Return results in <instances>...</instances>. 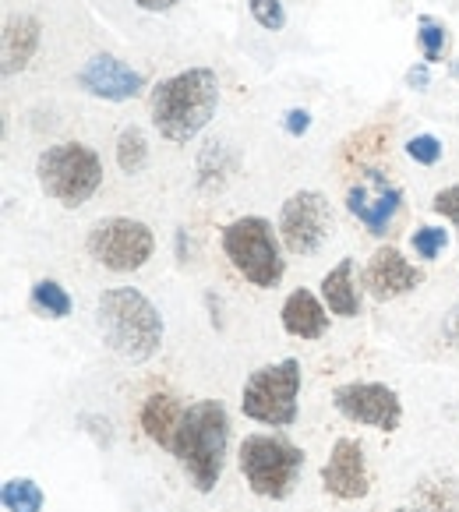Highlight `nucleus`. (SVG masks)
<instances>
[{"label": "nucleus", "mask_w": 459, "mask_h": 512, "mask_svg": "<svg viewBox=\"0 0 459 512\" xmlns=\"http://www.w3.org/2000/svg\"><path fill=\"white\" fill-rule=\"evenodd\" d=\"M297 396H301V361L286 357L279 364L251 371L241 392V410L255 424L290 428L297 421Z\"/></svg>", "instance_id": "obj_6"}, {"label": "nucleus", "mask_w": 459, "mask_h": 512, "mask_svg": "<svg viewBox=\"0 0 459 512\" xmlns=\"http://www.w3.org/2000/svg\"><path fill=\"white\" fill-rule=\"evenodd\" d=\"M39 36H43V29L32 15L8 18V25H4V75L11 78L29 68V61L39 50Z\"/></svg>", "instance_id": "obj_18"}, {"label": "nucleus", "mask_w": 459, "mask_h": 512, "mask_svg": "<svg viewBox=\"0 0 459 512\" xmlns=\"http://www.w3.org/2000/svg\"><path fill=\"white\" fill-rule=\"evenodd\" d=\"M361 283L375 301H396V297L421 287L424 272L417 269V265H410L407 258H403V251L378 248L375 255H371L368 269H364Z\"/></svg>", "instance_id": "obj_14"}, {"label": "nucleus", "mask_w": 459, "mask_h": 512, "mask_svg": "<svg viewBox=\"0 0 459 512\" xmlns=\"http://www.w3.org/2000/svg\"><path fill=\"white\" fill-rule=\"evenodd\" d=\"M283 128H286V135H294V138L308 135V131H311V113L308 110H286L283 113Z\"/></svg>", "instance_id": "obj_27"}, {"label": "nucleus", "mask_w": 459, "mask_h": 512, "mask_svg": "<svg viewBox=\"0 0 459 512\" xmlns=\"http://www.w3.org/2000/svg\"><path fill=\"white\" fill-rule=\"evenodd\" d=\"M417 39H421V50H424V64H438L445 53V25L435 22L431 15L417 18Z\"/></svg>", "instance_id": "obj_22"}, {"label": "nucleus", "mask_w": 459, "mask_h": 512, "mask_svg": "<svg viewBox=\"0 0 459 512\" xmlns=\"http://www.w3.org/2000/svg\"><path fill=\"white\" fill-rule=\"evenodd\" d=\"M85 248L96 258L103 269L110 272H135L156 251V237L142 219H128V216H110L99 219L96 226L85 237Z\"/></svg>", "instance_id": "obj_8"}, {"label": "nucleus", "mask_w": 459, "mask_h": 512, "mask_svg": "<svg viewBox=\"0 0 459 512\" xmlns=\"http://www.w3.org/2000/svg\"><path fill=\"white\" fill-rule=\"evenodd\" d=\"M407 156L421 166H435L442 159V142L435 135H414L407 142Z\"/></svg>", "instance_id": "obj_25"}, {"label": "nucleus", "mask_w": 459, "mask_h": 512, "mask_svg": "<svg viewBox=\"0 0 459 512\" xmlns=\"http://www.w3.org/2000/svg\"><path fill=\"white\" fill-rule=\"evenodd\" d=\"M117 166L124 174H142L149 166V142H145L142 128H135V124L117 135Z\"/></svg>", "instance_id": "obj_19"}, {"label": "nucleus", "mask_w": 459, "mask_h": 512, "mask_svg": "<svg viewBox=\"0 0 459 512\" xmlns=\"http://www.w3.org/2000/svg\"><path fill=\"white\" fill-rule=\"evenodd\" d=\"M223 251L251 287L269 290V287H276L286 272L279 237L269 219H262V216H241L230 226H223Z\"/></svg>", "instance_id": "obj_5"}, {"label": "nucleus", "mask_w": 459, "mask_h": 512, "mask_svg": "<svg viewBox=\"0 0 459 512\" xmlns=\"http://www.w3.org/2000/svg\"><path fill=\"white\" fill-rule=\"evenodd\" d=\"M332 407L354 424L375 431H396L403 421V403L382 382H347L332 392Z\"/></svg>", "instance_id": "obj_10"}, {"label": "nucleus", "mask_w": 459, "mask_h": 512, "mask_svg": "<svg viewBox=\"0 0 459 512\" xmlns=\"http://www.w3.org/2000/svg\"><path fill=\"white\" fill-rule=\"evenodd\" d=\"M78 89L89 92L106 103H128V99L142 96L145 92V75L135 68H128L124 61H117L113 53H96L78 68L75 75Z\"/></svg>", "instance_id": "obj_12"}, {"label": "nucleus", "mask_w": 459, "mask_h": 512, "mask_svg": "<svg viewBox=\"0 0 459 512\" xmlns=\"http://www.w3.org/2000/svg\"><path fill=\"white\" fill-rule=\"evenodd\" d=\"M32 308L43 311L46 318H68L75 304H71V294L57 279H39L32 287Z\"/></svg>", "instance_id": "obj_21"}, {"label": "nucleus", "mask_w": 459, "mask_h": 512, "mask_svg": "<svg viewBox=\"0 0 459 512\" xmlns=\"http://www.w3.org/2000/svg\"><path fill=\"white\" fill-rule=\"evenodd\" d=\"M226 445H230V417H226L223 403L198 400L184 407L181 428L174 438V456L202 495H209L223 477Z\"/></svg>", "instance_id": "obj_3"}, {"label": "nucleus", "mask_w": 459, "mask_h": 512, "mask_svg": "<svg viewBox=\"0 0 459 512\" xmlns=\"http://www.w3.org/2000/svg\"><path fill=\"white\" fill-rule=\"evenodd\" d=\"M396 512H410V509H396Z\"/></svg>", "instance_id": "obj_31"}, {"label": "nucleus", "mask_w": 459, "mask_h": 512, "mask_svg": "<svg viewBox=\"0 0 459 512\" xmlns=\"http://www.w3.org/2000/svg\"><path fill=\"white\" fill-rule=\"evenodd\" d=\"M96 322L106 347L131 364H142L163 347V318L156 304L135 287L103 290L96 301Z\"/></svg>", "instance_id": "obj_2"}, {"label": "nucleus", "mask_w": 459, "mask_h": 512, "mask_svg": "<svg viewBox=\"0 0 459 512\" xmlns=\"http://www.w3.org/2000/svg\"><path fill=\"white\" fill-rule=\"evenodd\" d=\"M322 301H325V308H329V315H336V318L361 315V290H357V279H354V258H343L336 269L325 272Z\"/></svg>", "instance_id": "obj_17"}, {"label": "nucleus", "mask_w": 459, "mask_h": 512, "mask_svg": "<svg viewBox=\"0 0 459 512\" xmlns=\"http://www.w3.org/2000/svg\"><path fill=\"white\" fill-rule=\"evenodd\" d=\"M431 209L438 212V216H445L452 226L459 230V184H452V188H442L435 195V202H431Z\"/></svg>", "instance_id": "obj_26"}, {"label": "nucleus", "mask_w": 459, "mask_h": 512, "mask_svg": "<svg viewBox=\"0 0 459 512\" xmlns=\"http://www.w3.org/2000/svg\"><path fill=\"white\" fill-rule=\"evenodd\" d=\"M244 481L251 484V491L262 498H286L294 491L297 477L304 467V452L297 445H290L286 438L276 435H248L237 452Z\"/></svg>", "instance_id": "obj_7"}, {"label": "nucleus", "mask_w": 459, "mask_h": 512, "mask_svg": "<svg viewBox=\"0 0 459 512\" xmlns=\"http://www.w3.org/2000/svg\"><path fill=\"white\" fill-rule=\"evenodd\" d=\"M39 188L64 209L85 205L103 184V159L82 142H57L36 159Z\"/></svg>", "instance_id": "obj_4"}, {"label": "nucleus", "mask_w": 459, "mask_h": 512, "mask_svg": "<svg viewBox=\"0 0 459 512\" xmlns=\"http://www.w3.org/2000/svg\"><path fill=\"white\" fill-rule=\"evenodd\" d=\"M181 417H184V407L177 403V396L170 392H152L149 400L142 407V428L159 449H170L174 452V438H177V428H181Z\"/></svg>", "instance_id": "obj_16"}, {"label": "nucleus", "mask_w": 459, "mask_h": 512, "mask_svg": "<svg viewBox=\"0 0 459 512\" xmlns=\"http://www.w3.org/2000/svg\"><path fill=\"white\" fill-rule=\"evenodd\" d=\"M407 85L417 92H424L431 85V75H428V64H414V68L407 71Z\"/></svg>", "instance_id": "obj_28"}, {"label": "nucleus", "mask_w": 459, "mask_h": 512, "mask_svg": "<svg viewBox=\"0 0 459 512\" xmlns=\"http://www.w3.org/2000/svg\"><path fill=\"white\" fill-rule=\"evenodd\" d=\"M142 11H152V15H163V11H174L181 0H135Z\"/></svg>", "instance_id": "obj_29"}, {"label": "nucleus", "mask_w": 459, "mask_h": 512, "mask_svg": "<svg viewBox=\"0 0 459 512\" xmlns=\"http://www.w3.org/2000/svg\"><path fill=\"white\" fill-rule=\"evenodd\" d=\"M248 8H251V18H255L262 29L279 32L286 25V11L279 0H248Z\"/></svg>", "instance_id": "obj_24"}, {"label": "nucleus", "mask_w": 459, "mask_h": 512, "mask_svg": "<svg viewBox=\"0 0 459 512\" xmlns=\"http://www.w3.org/2000/svg\"><path fill=\"white\" fill-rule=\"evenodd\" d=\"M283 329L297 339H322L325 329H329V315H325V304L318 301L311 290H294V294L283 301Z\"/></svg>", "instance_id": "obj_15"}, {"label": "nucleus", "mask_w": 459, "mask_h": 512, "mask_svg": "<svg viewBox=\"0 0 459 512\" xmlns=\"http://www.w3.org/2000/svg\"><path fill=\"white\" fill-rule=\"evenodd\" d=\"M332 234V205L322 191H294L279 209V237L290 255H318Z\"/></svg>", "instance_id": "obj_9"}, {"label": "nucleus", "mask_w": 459, "mask_h": 512, "mask_svg": "<svg viewBox=\"0 0 459 512\" xmlns=\"http://www.w3.org/2000/svg\"><path fill=\"white\" fill-rule=\"evenodd\" d=\"M4 498V509L8 512H43V488H39L32 477H11L0 491Z\"/></svg>", "instance_id": "obj_20"}, {"label": "nucleus", "mask_w": 459, "mask_h": 512, "mask_svg": "<svg viewBox=\"0 0 459 512\" xmlns=\"http://www.w3.org/2000/svg\"><path fill=\"white\" fill-rule=\"evenodd\" d=\"M403 205V191L396 184L385 181L382 170H364V181H357L354 188L347 191V209L357 223L368 230L371 237H385L392 226V216Z\"/></svg>", "instance_id": "obj_11"}, {"label": "nucleus", "mask_w": 459, "mask_h": 512, "mask_svg": "<svg viewBox=\"0 0 459 512\" xmlns=\"http://www.w3.org/2000/svg\"><path fill=\"white\" fill-rule=\"evenodd\" d=\"M219 78L209 68H188L163 78L149 96L152 128L174 145H188L216 117Z\"/></svg>", "instance_id": "obj_1"}, {"label": "nucleus", "mask_w": 459, "mask_h": 512, "mask_svg": "<svg viewBox=\"0 0 459 512\" xmlns=\"http://www.w3.org/2000/svg\"><path fill=\"white\" fill-rule=\"evenodd\" d=\"M322 488L343 502H357L368 495V463H364V449L357 438H339L332 445L329 463L322 467Z\"/></svg>", "instance_id": "obj_13"}, {"label": "nucleus", "mask_w": 459, "mask_h": 512, "mask_svg": "<svg viewBox=\"0 0 459 512\" xmlns=\"http://www.w3.org/2000/svg\"><path fill=\"white\" fill-rule=\"evenodd\" d=\"M410 244H414L417 258L431 262V258H438L449 248V230H445V226H417L414 234H410Z\"/></svg>", "instance_id": "obj_23"}, {"label": "nucleus", "mask_w": 459, "mask_h": 512, "mask_svg": "<svg viewBox=\"0 0 459 512\" xmlns=\"http://www.w3.org/2000/svg\"><path fill=\"white\" fill-rule=\"evenodd\" d=\"M445 339H449L452 347H459V308H452L449 311V322H445Z\"/></svg>", "instance_id": "obj_30"}]
</instances>
